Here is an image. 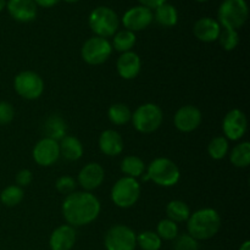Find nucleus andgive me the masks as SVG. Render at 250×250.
Segmentation results:
<instances>
[{
    "label": "nucleus",
    "instance_id": "nucleus-1",
    "mask_svg": "<svg viewBox=\"0 0 250 250\" xmlns=\"http://www.w3.org/2000/svg\"><path fill=\"white\" fill-rule=\"evenodd\" d=\"M100 202L90 192H73L66 195L62 203V215L72 227L92 224L99 216Z\"/></svg>",
    "mask_w": 250,
    "mask_h": 250
},
{
    "label": "nucleus",
    "instance_id": "nucleus-2",
    "mask_svg": "<svg viewBox=\"0 0 250 250\" xmlns=\"http://www.w3.org/2000/svg\"><path fill=\"white\" fill-rule=\"evenodd\" d=\"M188 234L197 241H207L216 236L221 229V216L211 208L197 210L187 220Z\"/></svg>",
    "mask_w": 250,
    "mask_h": 250
},
{
    "label": "nucleus",
    "instance_id": "nucleus-3",
    "mask_svg": "<svg viewBox=\"0 0 250 250\" xmlns=\"http://www.w3.org/2000/svg\"><path fill=\"white\" fill-rule=\"evenodd\" d=\"M249 9L246 0H224L217 11V22L229 29H239L248 20Z\"/></svg>",
    "mask_w": 250,
    "mask_h": 250
},
{
    "label": "nucleus",
    "instance_id": "nucleus-4",
    "mask_svg": "<svg viewBox=\"0 0 250 250\" xmlns=\"http://www.w3.org/2000/svg\"><path fill=\"white\" fill-rule=\"evenodd\" d=\"M89 27L97 37L102 38H109L114 37L120 26V20L116 12L107 6H98L90 12Z\"/></svg>",
    "mask_w": 250,
    "mask_h": 250
},
{
    "label": "nucleus",
    "instance_id": "nucleus-5",
    "mask_svg": "<svg viewBox=\"0 0 250 250\" xmlns=\"http://www.w3.org/2000/svg\"><path fill=\"white\" fill-rule=\"evenodd\" d=\"M132 124L138 132L149 134L155 132L161 126L164 120L163 110L153 103L141 105L132 114Z\"/></svg>",
    "mask_w": 250,
    "mask_h": 250
},
{
    "label": "nucleus",
    "instance_id": "nucleus-6",
    "mask_svg": "<svg viewBox=\"0 0 250 250\" xmlns=\"http://www.w3.org/2000/svg\"><path fill=\"white\" fill-rule=\"evenodd\" d=\"M148 177L161 187H172L180 181L181 172L178 166L167 158H158L148 166Z\"/></svg>",
    "mask_w": 250,
    "mask_h": 250
},
{
    "label": "nucleus",
    "instance_id": "nucleus-7",
    "mask_svg": "<svg viewBox=\"0 0 250 250\" xmlns=\"http://www.w3.org/2000/svg\"><path fill=\"white\" fill-rule=\"evenodd\" d=\"M141 197V185L137 178L125 177L120 178L111 189V200L116 207L128 209L138 202Z\"/></svg>",
    "mask_w": 250,
    "mask_h": 250
},
{
    "label": "nucleus",
    "instance_id": "nucleus-8",
    "mask_svg": "<svg viewBox=\"0 0 250 250\" xmlns=\"http://www.w3.org/2000/svg\"><path fill=\"white\" fill-rule=\"evenodd\" d=\"M14 88L23 99L34 100L43 94L44 81L33 71H22L15 77Z\"/></svg>",
    "mask_w": 250,
    "mask_h": 250
},
{
    "label": "nucleus",
    "instance_id": "nucleus-9",
    "mask_svg": "<svg viewBox=\"0 0 250 250\" xmlns=\"http://www.w3.org/2000/svg\"><path fill=\"white\" fill-rule=\"evenodd\" d=\"M112 53V45L106 38L92 37L84 42L81 50L82 59L89 65H102Z\"/></svg>",
    "mask_w": 250,
    "mask_h": 250
},
{
    "label": "nucleus",
    "instance_id": "nucleus-10",
    "mask_svg": "<svg viewBox=\"0 0 250 250\" xmlns=\"http://www.w3.org/2000/svg\"><path fill=\"white\" fill-rule=\"evenodd\" d=\"M104 244L106 250H134L137 247V236L128 226L116 225L106 232Z\"/></svg>",
    "mask_w": 250,
    "mask_h": 250
},
{
    "label": "nucleus",
    "instance_id": "nucleus-11",
    "mask_svg": "<svg viewBox=\"0 0 250 250\" xmlns=\"http://www.w3.org/2000/svg\"><path fill=\"white\" fill-rule=\"evenodd\" d=\"M247 128H248V120L246 114L239 109H232L224 117L222 129L226 139L239 141L246 134Z\"/></svg>",
    "mask_w": 250,
    "mask_h": 250
},
{
    "label": "nucleus",
    "instance_id": "nucleus-12",
    "mask_svg": "<svg viewBox=\"0 0 250 250\" xmlns=\"http://www.w3.org/2000/svg\"><path fill=\"white\" fill-rule=\"evenodd\" d=\"M153 19L154 15L150 9L138 5V6L131 7L125 12L122 16V23L127 31L134 33V32L143 31L146 27L150 26Z\"/></svg>",
    "mask_w": 250,
    "mask_h": 250
},
{
    "label": "nucleus",
    "instance_id": "nucleus-13",
    "mask_svg": "<svg viewBox=\"0 0 250 250\" xmlns=\"http://www.w3.org/2000/svg\"><path fill=\"white\" fill-rule=\"evenodd\" d=\"M202 111L193 105H185L176 111L173 124L176 128L183 133L195 131L202 124Z\"/></svg>",
    "mask_w": 250,
    "mask_h": 250
},
{
    "label": "nucleus",
    "instance_id": "nucleus-14",
    "mask_svg": "<svg viewBox=\"0 0 250 250\" xmlns=\"http://www.w3.org/2000/svg\"><path fill=\"white\" fill-rule=\"evenodd\" d=\"M60 158V146L58 141L45 138L41 139L33 148V159L39 166H51Z\"/></svg>",
    "mask_w": 250,
    "mask_h": 250
},
{
    "label": "nucleus",
    "instance_id": "nucleus-15",
    "mask_svg": "<svg viewBox=\"0 0 250 250\" xmlns=\"http://www.w3.org/2000/svg\"><path fill=\"white\" fill-rule=\"evenodd\" d=\"M104 167L98 163L87 164L78 173V183L85 192H90L100 187L104 182Z\"/></svg>",
    "mask_w": 250,
    "mask_h": 250
},
{
    "label": "nucleus",
    "instance_id": "nucleus-16",
    "mask_svg": "<svg viewBox=\"0 0 250 250\" xmlns=\"http://www.w3.org/2000/svg\"><path fill=\"white\" fill-rule=\"evenodd\" d=\"M6 9L15 21L22 23L33 21L37 17V5L33 0H9Z\"/></svg>",
    "mask_w": 250,
    "mask_h": 250
},
{
    "label": "nucleus",
    "instance_id": "nucleus-17",
    "mask_svg": "<svg viewBox=\"0 0 250 250\" xmlns=\"http://www.w3.org/2000/svg\"><path fill=\"white\" fill-rule=\"evenodd\" d=\"M193 33L195 38L204 43H211L219 39L221 33V26L217 20L211 17H202L198 20L193 27Z\"/></svg>",
    "mask_w": 250,
    "mask_h": 250
},
{
    "label": "nucleus",
    "instance_id": "nucleus-18",
    "mask_svg": "<svg viewBox=\"0 0 250 250\" xmlns=\"http://www.w3.org/2000/svg\"><path fill=\"white\" fill-rule=\"evenodd\" d=\"M117 72L124 80H133L139 75L142 68V60L134 51L122 53L116 62Z\"/></svg>",
    "mask_w": 250,
    "mask_h": 250
},
{
    "label": "nucleus",
    "instance_id": "nucleus-19",
    "mask_svg": "<svg viewBox=\"0 0 250 250\" xmlns=\"http://www.w3.org/2000/svg\"><path fill=\"white\" fill-rule=\"evenodd\" d=\"M76 229L70 225H62L55 229L49 239L51 250H71L76 243Z\"/></svg>",
    "mask_w": 250,
    "mask_h": 250
},
{
    "label": "nucleus",
    "instance_id": "nucleus-20",
    "mask_svg": "<svg viewBox=\"0 0 250 250\" xmlns=\"http://www.w3.org/2000/svg\"><path fill=\"white\" fill-rule=\"evenodd\" d=\"M124 139L115 129H106L99 137V148L107 156H117L124 151Z\"/></svg>",
    "mask_w": 250,
    "mask_h": 250
},
{
    "label": "nucleus",
    "instance_id": "nucleus-21",
    "mask_svg": "<svg viewBox=\"0 0 250 250\" xmlns=\"http://www.w3.org/2000/svg\"><path fill=\"white\" fill-rule=\"evenodd\" d=\"M60 156L62 155L68 161H77L83 155V146L78 138L73 136H65L59 143Z\"/></svg>",
    "mask_w": 250,
    "mask_h": 250
},
{
    "label": "nucleus",
    "instance_id": "nucleus-22",
    "mask_svg": "<svg viewBox=\"0 0 250 250\" xmlns=\"http://www.w3.org/2000/svg\"><path fill=\"white\" fill-rule=\"evenodd\" d=\"M154 19L158 22L159 24L164 27H173L177 24L178 21V12L176 10V7L173 5L165 4L160 5L155 9V12H154Z\"/></svg>",
    "mask_w": 250,
    "mask_h": 250
},
{
    "label": "nucleus",
    "instance_id": "nucleus-23",
    "mask_svg": "<svg viewBox=\"0 0 250 250\" xmlns=\"http://www.w3.org/2000/svg\"><path fill=\"white\" fill-rule=\"evenodd\" d=\"M166 215L167 219L173 222L187 221L190 216V209L182 200H172L166 207Z\"/></svg>",
    "mask_w": 250,
    "mask_h": 250
},
{
    "label": "nucleus",
    "instance_id": "nucleus-24",
    "mask_svg": "<svg viewBox=\"0 0 250 250\" xmlns=\"http://www.w3.org/2000/svg\"><path fill=\"white\" fill-rule=\"evenodd\" d=\"M146 170V164L139 156L128 155L121 161V171L127 177H141Z\"/></svg>",
    "mask_w": 250,
    "mask_h": 250
},
{
    "label": "nucleus",
    "instance_id": "nucleus-25",
    "mask_svg": "<svg viewBox=\"0 0 250 250\" xmlns=\"http://www.w3.org/2000/svg\"><path fill=\"white\" fill-rule=\"evenodd\" d=\"M232 165L236 167L244 168L248 167L250 164V143L249 142H242L237 144L231 151L229 155Z\"/></svg>",
    "mask_w": 250,
    "mask_h": 250
},
{
    "label": "nucleus",
    "instance_id": "nucleus-26",
    "mask_svg": "<svg viewBox=\"0 0 250 250\" xmlns=\"http://www.w3.org/2000/svg\"><path fill=\"white\" fill-rule=\"evenodd\" d=\"M136 41L137 37L133 32L124 29L114 34V42L111 45L114 46L115 50L120 53H127V51H132V48L136 45Z\"/></svg>",
    "mask_w": 250,
    "mask_h": 250
},
{
    "label": "nucleus",
    "instance_id": "nucleus-27",
    "mask_svg": "<svg viewBox=\"0 0 250 250\" xmlns=\"http://www.w3.org/2000/svg\"><path fill=\"white\" fill-rule=\"evenodd\" d=\"M45 133L48 138L59 141L66 136V124L58 115H51L45 122Z\"/></svg>",
    "mask_w": 250,
    "mask_h": 250
},
{
    "label": "nucleus",
    "instance_id": "nucleus-28",
    "mask_svg": "<svg viewBox=\"0 0 250 250\" xmlns=\"http://www.w3.org/2000/svg\"><path fill=\"white\" fill-rule=\"evenodd\" d=\"M107 116L111 124L121 126V125H126L127 122L131 121L132 112L129 107L126 104L122 103H117V104L111 105L107 110Z\"/></svg>",
    "mask_w": 250,
    "mask_h": 250
},
{
    "label": "nucleus",
    "instance_id": "nucleus-29",
    "mask_svg": "<svg viewBox=\"0 0 250 250\" xmlns=\"http://www.w3.org/2000/svg\"><path fill=\"white\" fill-rule=\"evenodd\" d=\"M229 139L225 137H215L210 141L209 146H208V153H209L210 158L214 160H221L225 156L229 154Z\"/></svg>",
    "mask_w": 250,
    "mask_h": 250
},
{
    "label": "nucleus",
    "instance_id": "nucleus-30",
    "mask_svg": "<svg viewBox=\"0 0 250 250\" xmlns=\"http://www.w3.org/2000/svg\"><path fill=\"white\" fill-rule=\"evenodd\" d=\"M24 193L23 189L19 186H9L4 188L2 192L0 193V200L5 207H16L23 200Z\"/></svg>",
    "mask_w": 250,
    "mask_h": 250
},
{
    "label": "nucleus",
    "instance_id": "nucleus-31",
    "mask_svg": "<svg viewBox=\"0 0 250 250\" xmlns=\"http://www.w3.org/2000/svg\"><path fill=\"white\" fill-rule=\"evenodd\" d=\"M163 239L156 232L146 231L137 236V246L142 250H159L161 248Z\"/></svg>",
    "mask_w": 250,
    "mask_h": 250
},
{
    "label": "nucleus",
    "instance_id": "nucleus-32",
    "mask_svg": "<svg viewBox=\"0 0 250 250\" xmlns=\"http://www.w3.org/2000/svg\"><path fill=\"white\" fill-rule=\"evenodd\" d=\"M156 233L161 239L165 241H173L178 236V226L176 222L165 219L161 220L156 227Z\"/></svg>",
    "mask_w": 250,
    "mask_h": 250
},
{
    "label": "nucleus",
    "instance_id": "nucleus-33",
    "mask_svg": "<svg viewBox=\"0 0 250 250\" xmlns=\"http://www.w3.org/2000/svg\"><path fill=\"white\" fill-rule=\"evenodd\" d=\"M220 45L225 49L226 51H232L237 48V45L239 44V36L238 32L234 31V29H229L224 28L220 33L219 39Z\"/></svg>",
    "mask_w": 250,
    "mask_h": 250
},
{
    "label": "nucleus",
    "instance_id": "nucleus-34",
    "mask_svg": "<svg viewBox=\"0 0 250 250\" xmlns=\"http://www.w3.org/2000/svg\"><path fill=\"white\" fill-rule=\"evenodd\" d=\"M175 241V250H198L199 244L197 239L193 238L189 234H182V236L176 237Z\"/></svg>",
    "mask_w": 250,
    "mask_h": 250
},
{
    "label": "nucleus",
    "instance_id": "nucleus-35",
    "mask_svg": "<svg viewBox=\"0 0 250 250\" xmlns=\"http://www.w3.org/2000/svg\"><path fill=\"white\" fill-rule=\"evenodd\" d=\"M55 187L58 189L59 193L61 194H71V193L75 192L76 189V181L75 178L71 177V176H61L56 180Z\"/></svg>",
    "mask_w": 250,
    "mask_h": 250
},
{
    "label": "nucleus",
    "instance_id": "nucleus-36",
    "mask_svg": "<svg viewBox=\"0 0 250 250\" xmlns=\"http://www.w3.org/2000/svg\"><path fill=\"white\" fill-rule=\"evenodd\" d=\"M14 106L7 102H0V126L10 124L14 120Z\"/></svg>",
    "mask_w": 250,
    "mask_h": 250
},
{
    "label": "nucleus",
    "instance_id": "nucleus-37",
    "mask_svg": "<svg viewBox=\"0 0 250 250\" xmlns=\"http://www.w3.org/2000/svg\"><path fill=\"white\" fill-rule=\"evenodd\" d=\"M33 181V175L29 170H21L16 175V183L19 187H27V186L31 185V182Z\"/></svg>",
    "mask_w": 250,
    "mask_h": 250
},
{
    "label": "nucleus",
    "instance_id": "nucleus-38",
    "mask_svg": "<svg viewBox=\"0 0 250 250\" xmlns=\"http://www.w3.org/2000/svg\"><path fill=\"white\" fill-rule=\"evenodd\" d=\"M138 1L142 6H146L150 10H155L158 6L165 4L166 0H138Z\"/></svg>",
    "mask_w": 250,
    "mask_h": 250
},
{
    "label": "nucleus",
    "instance_id": "nucleus-39",
    "mask_svg": "<svg viewBox=\"0 0 250 250\" xmlns=\"http://www.w3.org/2000/svg\"><path fill=\"white\" fill-rule=\"evenodd\" d=\"M34 2H36L37 6H42V7H53L55 6L56 4H58L60 0H33Z\"/></svg>",
    "mask_w": 250,
    "mask_h": 250
},
{
    "label": "nucleus",
    "instance_id": "nucleus-40",
    "mask_svg": "<svg viewBox=\"0 0 250 250\" xmlns=\"http://www.w3.org/2000/svg\"><path fill=\"white\" fill-rule=\"evenodd\" d=\"M239 250H250V242L249 241H246L241 246V248Z\"/></svg>",
    "mask_w": 250,
    "mask_h": 250
},
{
    "label": "nucleus",
    "instance_id": "nucleus-41",
    "mask_svg": "<svg viewBox=\"0 0 250 250\" xmlns=\"http://www.w3.org/2000/svg\"><path fill=\"white\" fill-rule=\"evenodd\" d=\"M6 7V1L5 0H0V12Z\"/></svg>",
    "mask_w": 250,
    "mask_h": 250
},
{
    "label": "nucleus",
    "instance_id": "nucleus-42",
    "mask_svg": "<svg viewBox=\"0 0 250 250\" xmlns=\"http://www.w3.org/2000/svg\"><path fill=\"white\" fill-rule=\"evenodd\" d=\"M66 2H68V4H75V2H78L80 0H65Z\"/></svg>",
    "mask_w": 250,
    "mask_h": 250
},
{
    "label": "nucleus",
    "instance_id": "nucleus-43",
    "mask_svg": "<svg viewBox=\"0 0 250 250\" xmlns=\"http://www.w3.org/2000/svg\"><path fill=\"white\" fill-rule=\"evenodd\" d=\"M195 1H198V2H205V1H209V0H195Z\"/></svg>",
    "mask_w": 250,
    "mask_h": 250
}]
</instances>
